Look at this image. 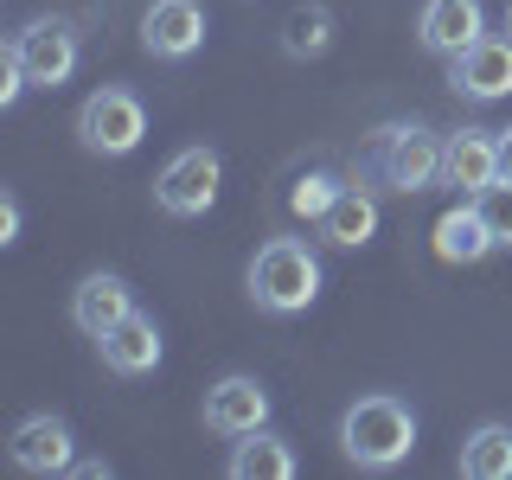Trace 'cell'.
Returning a JSON list of instances; mask_svg holds the SVG:
<instances>
[{
  "instance_id": "cell-1",
  "label": "cell",
  "mask_w": 512,
  "mask_h": 480,
  "mask_svg": "<svg viewBox=\"0 0 512 480\" xmlns=\"http://www.w3.org/2000/svg\"><path fill=\"white\" fill-rule=\"evenodd\" d=\"M340 448H346V461H359V468H372V474L397 468L416 448V410L391 391H365L359 404L340 416Z\"/></svg>"
},
{
  "instance_id": "cell-2",
  "label": "cell",
  "mask_w": 512,
  "mask_h": 480,
  "mask_svg": "<svg viewBox=\"0 0 512 480\" xmlns=\"http://www.w3.org/2000/svg\"><path fill=\"white\" fill-rule=\"evenodd\" d=\"M250 301L263 314H301L320 301V256L301 237H269L250 256Z\"/></svg>"
},
{
  "instance_id": "cell-3",
  "label": "cell",
  "mask_w": 512,
  "mask_h": 480,
  "mask_svg": "<svg viewBox=\"0 0 512 480\" xmlns=\"http://www.w3.org/2000/svg\"><path fill=\"white\" fill-rule=\"evenodd\" d=\"M365 173L391 192H429L442 186V135L423 122H384L372 135V154H365Z\"/></svg>"
},
{
  "instance_id": "cell-4",
  "label": "cell",
  "mask_w": 512,
  "mask_h": 480,
  "mask_svg": "<svg viewBox=\"0 0 512 480\" xmlns=\"http://www.w3.org/2000/svg\"><path fill=\"white\" fill-rule=\"evenodd\" d=\"M141 135H148V109H141V96H135V90H122V84L90 90V96H84V109H77V141H84L90 154H103V160L135 154V148H141Z\"/></svg>"
},
{
  "instance_id": "cell-5",
  "label": "cell",
  "mask_w": 512,
  "mask_h": 480,
  "mask_svg": "<svg viewBox=\"0 0 512 480\" xmlns=\"http://www.w3.org/2000/svg\"><path fill=\"white\" fill-rule=\"evenodd\" d=\"M218 180H224V160L218 148H205V141H192V148H180L160 167V180H154V205L167 218H205L212 212V199H218Z\"/></svg>"
},
{
  "instance_id": "cell-6",
  "label": "cell",
  "mask_w": 512,
  "mask_h": 480,
  "mask_svg": "<svg viewBox=\"0 0 512 480\" xmlns=\"http://www.w3.org/2000/svg\"><path fill=\"white\" fill-rule=\"evenodd\" d=\"M7 52L26 64L32 84L58 90V84H71V71H77V58H84V45H77V26H71V20H32V26H20V32L7 39Z\"/></svg>"
},
{
  "instance_id": "cell-7",
  "label": "cell",
  "mask_w": 512,
  "mask_h": 480,
  "mask_svg": "<svg viewBox=\"0 0 512 480\" xmlns=\"http://www.w3.org/2000/svg\"><path fill=\"white\" fill-rule=\"evenodd\" d=\"M493 180H500V135L493 128H455V135H442V186L474 199Z\"/></svg>"
},
{
  "instance_id": "cell-8",
  "label": "cell",
  "mask_w": 512,
  "mask_h": 480,
  "mask_svg": "<svg viewBox=\"0 0 512 480\" xmlns=\"http://www.w3.org/2000/svg\"><path fill=\"white\" fill-rule=\"evenodd\" d=\"M448 90L474 96V103H500L512 96V39H474L461 58H448Z\"/></svg>"
},
{
  "instance_id": "cell-9",
  "label": "cell",
  "mask_w": 512,
  "mask_h": 480,
  "mask_svg": "<svg viewBox=\"0 0 512 480\" xmlns=\"http://www.w3.org/2000/svg\"><path fill=\"white\" fill-rule=\"evenodd\" d=\"M205 429L212 436H250V429H269V391L250 372H231L205 391Z\"/></svg>"
},
{
  "instance_id": "cell-10",
  "label": "cell",
  "mask_w": 512,
  "mask_h": 480,
  "mask_svg": "<svg viewBox=\"0 0 512 480\" xmlns=\"http://www.w3.org/2000/svg\"><path fill=\"white\" fill-rule=\"evenodd\" d=\"M7 455H13V468H26V474H71V468H77L71 423H64V416H52V410L26 416V423L13 429Z\"/></svg>"
},
{
  "instance_id": "cell-11",
  "label": "cell",
  "mask_w": 512,
  "mask_h": 480,
  "mask_svg": "<svg viewBox=\"0 0 512 480\" xmlns=\"http://www.w3.org/2000/svg\"><path fill=\"white\" fill-rule=\"evenodd\" d=\"M416 39L436 58H461L474 39H487V7H480V0H423Z\"/></svg>"
},
{
  "instance_id": "cell-12",
  "label": "cell",
  "mask_w": 512,
  "mask_h": 480,
  "mask_svg": "<svg viewBox=\"0 0 512 480\" xmlns=\"http://www.w3.org/2000/svg\"><path fill=\"white\" fill-rule=\"evenodd\" d=\"M141 45L167 64L192 58L205 45V7L199 0H154V7L141 13Z\"/></svg>"
},
{
  "instance_id": "cell-13",
  "label": "cell",
  "mask_w": 512,
  "mask_h": 480,
  "mask_svg": "<svg viewBox=\"0 0 512 480\" xmlns=\"http://www.w3.org/2000/svg\"><path fill=\"white\" fill-rule=\"evenodd\" d=\"M96 352H103V365L116 378H148L160 365V327L148 314H128V320H116V327L96 340Z\"/></svg>"
},
{
  "instance_id": "cell-14",
  "label": "cell",
  "mask_w": 512,
  "mask_h": 480,
  "mask_svg": "<svg viewBox=\"0 0 512 480\" xmlns=\"http://www.w3.org/2000/svg\"><path fill=\"white\" fill-rule=\"evenodd\" d=\"M314 231H320V244H333V250H365L378 237V199L365 186H340V199L314 218Z\"/></svg>"
},
{
  "instance_id": "cell-15",
  "label": "cell",
  "mask_w": 512,
  "mask_h": 480,
  "mask_svg": "<svg viewBox=\"0 0 512 480\" xmlns=\"http://www.w3.org/2000/svg\"><path fill=\"white\" fill-rule=\"evenodd\" d=\"M135 314V295H128V282L122 276H109V269H96V276L77 282V295H71V320L90 333V340H103L116 320Z\"/></svg>"
},
{
  "instance_id": "cell-16",
  "label": "cell",
  "mask_w": 512,
  "mask_h": 480,
  "mask_svg": "<svg viewBox=\"0 0 512 480\" xmlns=\"http://www.w3.org/2000/svg\"><path fill=\"white\" fill-rule=\"evenodd\" d=\"M295 448H288L276 429H250V436H237L231 461H224V474L231 480H295Z\"/></svg>"
},
{
  "instance_id": "cell-17",
  "label": "cell",
  "mask_w": 512,
  "mask_h": 480,
  "mask_svg": "<svg viewBox=\"0 0 512 480\" xmlns=\"http://www.w3.org/2000/svg\"><path fill=\"white\" fill-rule=\"evenodd\" d=\"M487 250H500V244H493V231H487V218H480L474 199H461L455 212L436 218V256L442 263H480Z\"/></svg>"
},
{
  "instance_id": "cell-18",
  "label": "cell",
  "mask_w": 512,
  "mask_h": 480,
  "mask_svg": "<svg viewBox=\"0 0 512 480\" xmlns=\"http://www.w3.org/2000/svg\"><path fill=\"white\" fill-rule=\"evenodd\" d=\"M461 474L468 480H512V429L506 423H480L461 442Z\"/></svg>"
},
{
  "instance_id": "cell-19",
  "label": "cell",
  "mask_w": 512,
  "mask_h": 480,
  "mask_svg": "<svg viewBox=\"0 0 512 480\" xmlns=\"http://www.w3.org/2000/svg\"><path fill=\"white\" fill-rule=\"evenodd\" d=\"M333 45V13L320 7V0H308V7H295L282 20V52L288 58H320Z\"/></svg>"
},
{
  "instance_id": "cell-20",
  "label": "cell",
  "mask_w": 512,
  "mask_h": 480,
  "mask_svg": "<svg viewBox=\"0 0 512 480\" xmlns=\"http://www.w3.org/2000/svg\"><path fill=\"white\" fill-rule=\"evenodd\" d=\"M340 186L346 180H340V173H327V167H320V173H301V180L288 186V205H295V218H320L333 199H340Z\"/></svg>"
},
{
  "instance_id": "cell-21",
  "label": "cell",
  "mask_w": 512,
  "mask_h": 480,
  "mask_svg": "<svg viewBox=\"0 0 512 480\" xmlns=\"http://www.w3.org/2000/svg\"><path fill=\"white\" fill-rule=\"evenodd\" d=\"M474 205H480V218H487L493 244L512 250V180H493L487 192H474Z\"/></svg>"
},
{
  "instance_id": "cell-22",
  "label": "cell",
  "mask_w": 512,
  "mask_h": 480,
  "mask_svg": "<svg viewBox=\"0 0 512 480\" xmlns=\"http://www.w3.org/2000/svg\"><path fill=\"white\" fill-rule=\"evenodd\" d=\"M26 84H32L26 64L13 58V52H0V103H20V90H26Z\"/></svg>"
},
{
  "instance_id": "cell-23",
  "label": "cell",
  "mask_w": 512,
  "mask_h": 480,
  "mask_svg": "<svg viewBox=\"0 0 512 480\" xmlns=\"http://www.w3.org/2000/svg\"><path fill=\"white\" fill-rule=\"evenodd\" d=\"M13 237H20V199H0V244H13Z\"/></svg>"
},
{
  "instance_id": "cell-24",
  "label": "cell",
  "mask_w": 512,
  "mask_h": 480,
  "mask_svg": "<svg viewBox=\"0 0 512 480\" xmlns=\"http://www.w3.org/2000/svg\"><path fill=\"white\" fill-rule=\"evenodd\" d=\"M500 180H512V128H500Z\"/></svg>"
},
{
  "instance_id": "cell-25",
  "label": "cell",
  "mask_w": 512,
  "mask_h": 480,
  "mask_svg": "<svg viewBox=\"0 0 512 480\" xmlns=\"http://www.w3.org/2000/svg\"><path fill=\"white\" fill-rule=\"evenodd\" d=\"M506 39H512V0H506Z\"/></svg>"
}]
</instances>
